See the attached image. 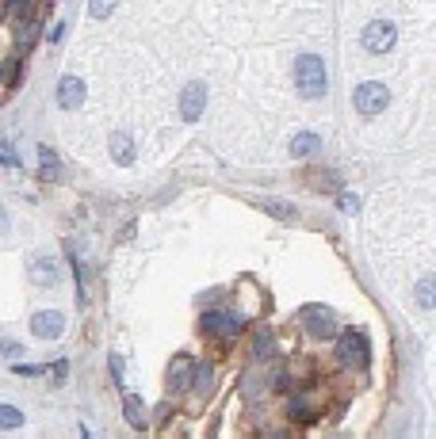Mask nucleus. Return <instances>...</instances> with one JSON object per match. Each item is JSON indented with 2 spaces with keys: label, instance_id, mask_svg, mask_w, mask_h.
I'll use <instances>...</instances> for the list:
<instances>
[{
  "label": "nucleus",
  "instance_id": "18",
  "mask_svg": "<svg viewBox=\"0 0 436 439\" xmlns=\"http://www.w3.org/2000/svg\"><path fill=\"white\" fill-rule=\"evenodd\" d=\"M196 375H199V378L191 382V386H196V394H199V397H207V394L215 389V367H199Z\"/></svg>",
  "mask_w": 436,
  "mask_h": 439
},
{
  "label": "nucleus",
  "instance_id": "23",
  "mask_svg": "<svg viewBox=\"0 0 436 439\" xmlns=\"http://www.w3.org/2000/svg\"><path fill=\"white\" fill-rule=\"evenodd\" d=\"M46 371H50V378H54V382H66V375H69V363H66V359H58V363H50Z\"/></svg>",
  "mask_w": 436,
  "mask_h": 439
},
{
  "label": "nucleus",
  "instance_id": "29",
  "mask_svg": "<svg viewBox=\"0 0 436 439\" xmlns=\"http://www.w3.org/2000/svg\"><path fill=\"white\" fill-rule=\"evenodd\" d=\"M272 386H276V389H287V375H284V371H276V378H272Z\"/></svg>",
  "mask_w": 436,
  "mask_h": 439
},
{
  "label": "nucleus",
  "instance_id": "10",
  "mask_svg": "<svg viewBox=\"0 0 436 439\" xmlns=\"http://www.w3.org/2000/svg\"><path fill=\"white\" fill-rule=\"evenodd\" d=\"M191 382H196V359H191V355H176L173 371H168V389L180 394V389H188Z\"/></svg>",
  "mask_w": 436,
  "mask_h": 439
},
{
  "label": "nucleus",
  "instance_id": "7",
  "mask_svg": "<svg viewBox=\"0 0 436 439\" xmlns=\"http://www.w3.org/2000/svg\"><path fill=\"white\" fill-rule=\"evenodd\" d=\"M203 107H207V84H203V80H191V84H184V100H180L184 123H196V119L203 115Z\"/></svg>",
  "mask_w": 436,
  "mask_h": 439
},
{
  "label": "nucleus",
  "instance_id": "3",
  "mask_svg": "<svg viewBox=\"0 0 436 439\" xmlns=\"http://www.w3.org/2000/svg\"><path fill=\"white\" fill-rule=\"evenodd\" d=\"M337 355H341V363L344 367H352V371H368V336H363L360 329H349V332H341V340H337Z\"/></svg>",
  "mask_w": 436,
  "mask_h": 439
},
{
  "label": "nucleus",
  "instance_id": "12",
  "mask_svg": "<svg viewBox=\"0 0 436 439\" xmlns=\"http://www.w3.org/2000/svg\"><path fill=\"white\" fill-rule=\"evenodd\" d=\"M318 153H321V137L314 134V130H298V134L291 137V157H295V161L318 157Z\"/></svg>",
  "mask_w": 436,
  "mask_h": 439
},
{
  "label": "nucleus",
  "instance_id": "16",
  "mask_svg": "<svg viewBox=\"0 0 436 439\" xmlns=\"http://www.w3.org/2000/svg\"><path fill=\"white\" fill-rule=\"evenodd\" d=\"M0 84H4V88L20 84V58H8L4 65H0Z\"/></svg>",
  "mask_w": 436,
  "mask_h": 439
},
{
  "label": "nucleus",
  "instance_id": "20",
  "mask_svg": "<svg viewBox=\"0 0 436 439\" xmlns=\"http://www.w3.org/2000/svg\"><path fill=\"white\" fill-rule=\"evenodd\" d=\"M0 428H23V412L12 405H0Z\"/></svg>",
  "mask_w": 436,
  "mask_h": 439
},
{
  "label": "nucleus",
  "instance_id": "28",
  "mask_svg": "<svg viewBox=\"0 0 436 439\" xmlns=\"http://www.w3.org/2000/svg\"><path fill=\"white\" fill-rule=\"evenodd\" d=\"M337 202H341V210H349V214H352V210L360 207V202H356V195H341V199H337Z\"/></svg>",
  "mask_w": 436,
  "mask_h": 439
},
{
  "label": "nucleus",
  "instance_id": "19",
  "mask_svg": "<svg viewBox=\"0 0 436 439\" xmlns=\"http://www.w3.org/2000/svg\"><path fill=\"white\" fill-rule=\"evenodd\" d=\"M115 8H119V0H88V15L92 20H108Z\"/></svg>",
  "mask_w": 436,
  "mask_h": 439
},
{
  "label": "nucleus",
  "instance_id": "22",
  "mask_svg": "<svg viewBox=\"0 0 436 439\" xmlns=\"http://www.w3.org/2000/svg\"><path fill=\"white\" fill-rule=\"evenodd\" d=\"M291 417H295V420H310V409H306V401H303V397H291Z\"/></svg>",
  "mask_w": 436,
  "mask_h": 439
},
{
  "label": "nucleus",
  "instance_id": "11",
  "mask_svg": "<svg viewBox=\"0 0 436 439\" xmlns=\"http://www.w3.org/2000/svg\"><path fill=\"white\" fill-rule=\"evenodd\" d=\"M203 332H218V336L233 340L241 332V321L233 313H203Z\"/></svg>",
  "mask_w": 436,
  "mask_h": 439
},
{
  "label": "nucleus",
  "instance_id": "14",
  "mask_svg": "<svg viewBox=\"0 0 436 439\" xmlns=\"http://www.w3.org/2000/svg\"><path fill=\"white\" fill-rule=\"evenodd\" d=\"M38 161H43V180L46 184H54L61 176V161H58V153L50 149V145H38Z\"/></svg>",
  "mask_w": 436,
  "mask_h": 439
},
{
  "label": "nucleus",
  "instance_id": "15",
  "mask_svg": "<svg viewBox=\"0 0 436 439\" xmlns=\"http://www.w3.org/2000/svg\"><path fill=\"white\" fill-rule=\"evenodd\" d=\"M123 412H126V424L142 432V428H145V412H142V401H138L134 394H126V397H123Z\"/></svg>",
  "mask_w": 436,
  "mask_h": 439
},
{
  "label": "nucleus",
  "instance_id": "21",
  "mask_svg": "<svg viewBox=\"0 0 436 439\" xmlns=\"http://www.w3.org/2000/svg\"><path fill=\"white\" fill-rule=\"evenodd\" d=\"M264 210H268V214H276V218H295V207H291V202H264Z\"/></svg>",
  "mask_w": 436,
  "mask_h": 439
},
{
  "label": "nucleus",
  "instance_id": "31",
  "mask_svg": "<svg viewBox=\"0 0 436 439\" xmlns=\"http://www.w3.org/2000/svg\"><path fill=\"white\" fill-rule=\"evenodd\" d=\"M80 436H85V439H96V436H92V432H88V428H80Z\"/></svg>",
  "mask_w": 436,
  "mask_h": 439
},
{
  "label": "nucleus",
  "instance_id": "4",
  "mask_svg": "<svg viewBox=\"0 0 436 439\" xmlns=\"http://www.w3.org/2000/svg\"><path fill=\"white\" fill-rule=\"evenodd\" d=\"M394 38H398V27H394L391 20H371L368 27H363V50L368 54H386L394 46Z\"/></svg>",
  "mask_w": 436,
  "mask_h": 439
},
{
  "label": "nucleus",
  "instance_id": "17",
  "mask_svg": "<svg viewBox=\"0 0 436 439\" xmlns=\"http://www.w3.org/2000/svg\"><path fill=\"white\" fill-rule=\"evenodd\" d=\"M253 355H256V359H268V355H272V329H261L253 336Z\"/></svg>",
  "mask_w": 436,
  "mask_h": 439
},
{
  "label": "nucleus",
  "instance_id": "1",
  "mask_svg": "<svg viewBox=\"0 0 436 439\" xmlns=\"http://www.w3.org/2000/svg\"><path fill=\"white\" fill-rule=\"evenodd\" d=\"M295 88L306 100H321L326 96V61L318 54H298L295 58Z\"/></svg>",
  "mask_w": 436,
  "mask_h": 439
},
{
  "label": "nucleus",
  "instance_id": "24",
  "mask_svg": "<svg viewBox=\"0 0 436 439\" xmlns=\"http://www.w3.org/2000/svg\"><path fill=\"white\" fill-rule=\"evenodd\" d=\"M46 367H38V363H15V375H23V378H35V375H43Z\"/></svg>",
  "mask_w": 436,
  "mask_h": 439
},
{
  "label": "nucleus",
  "instance_id": "30",
  "mask_svg": "<svg viewBox=\"0 0 436 439\" xmlns=\"http://www.w3.org/2000/svg\"><path fill=\"white\" fill-rule=\"evenodd\" d=\"M4 230H8V210L0 207V233H4Z\"/></svg>",
  "mask_w": 436,
  "mask_h": 439
},
{
  "label": "nucleus",
  "instance_id": "9",
  "mask_svg": "<svg viewBox=\"0 0 436 439\" xmlns=\"http://www.w3.org/2000/svg\"><path fill=\"white\" fill-rule=\"evenodd\" d=\"M85 100H88V88H85V80H80V77H61L58 80V103L66 111H77Z\"/></svg>",
  "mask_w": 436,
  "mask_h": 439
},
{
  "label": "nucleus",
  "instance_id": "13",
  "mask_svg": "<svg viewBox=\"0 0 436 439\" xmlns=\"http://www.w3.org/2000/svg\"><path fill=\"white\" fill-rule=\"evenodd\" d=\"M111 161H119V165H131L134 161V137L126 134V130H115V134H111Z\"/></svg>",
  "mask_w": 436,
  "mask_h": 439
},
{
  "label": "nucleus",
  "instance_id": "6",
  "mask_svg": "<svg viewBox=\"0 0 436 439\" xmlns=\"http://www.w3.org/2000/svg\"><path fill=\"white\" fill-rule=\"evenodd\" d=\"M31 332L38 340H58L66 332V313L61 310H43V313H31Z\"/></svg>",
  "mask_w": 436,
  "mask_h": 439
},
{
  "label": "nucleus",
  "instance_id": "27",
  "mask_svg": "<svg viewBox=\"0 0 436 439\" xmlns=\"http://www.w3.org/2000/svg\"><path fill=\"white\" fill-rule=\"evenodd\" d=\"M111 375H115V386H123V359L111 355Z\"/></svg>",
  "mask_w": 436,
  "mask_h": 439
},
{
  "label": "nucleus",
  "instance_id": "8",
  "mask_svg": "<svg viewBox=\"0 0 436 439\" xmlns=\"http://www.w3.org/2000/svg\"><path fill=\"white\" fill-rule=\"evenodd\" d=\"M27 275H31V283H35V287H58L61 267H58V260H54V256H35V260L27 264Z\"/></svg>",
  "mask_w": 436,
  "mask_h": 439
},
{
  "label": "nucleus",
  "instance_id": "26",
  "mask_svg": "<svg viewBox=\"0 0 436 439\" xmlns=\"http://www.w3.org/2000/svg\"><path fill=\"white\" fill-rule=\"evenodd\" d=\"M0 355L15 359V355H20V344H15V340H0Z\"/></svg>",
  "mask_w": 436,
  "mask_h": 439
},
{
  "label": "nucleus",
  "instance_id": "5",
  "mask_svg": "<svg viewBox=\"0 0 436 439\" xmlns=\"http://www.w3.org/2000/svg\"><path fill=\"white\" fill-rule=\"evenodd\" d=\"M303 325H306V332L318 336V340L337 336V317L329 313L326 306H306V310H303Z\"/></svg>",
  "mask_w": 436,
  "mask_h": 439
},
{
  "label": "nucleus",
  "instance_id": "2",
  "mask_svg": "<svg viewBox=\"0 0 436 439\" xmlns=\"http://www.w3.org/2000/svg\"><path fill=\"white\" fill-rule=\"evenodd\" d=\"M386 103H391V92H386L379 80L356 84V92H352V107H356V115H363V119H375L379 111H386Z\"/></svg>",
  "mask_w": 436,
  "mask_h": 439
},
{
  "label": "nucleus",
  "instance_id": "25",
  "mask_svg": "<svg viewBox=\"0 0 436 439\" xmlns=\"http://www.w3.org/2000/svg\"><path fill=\"white\" fill-rule=\"evenodd\" d=\"M0 165H8V168H15V165H20V161H15V153H12V145H0Z\"/></svg>",
  "mask_w": 436,
  "mask_h": 439
}]
</instances>
